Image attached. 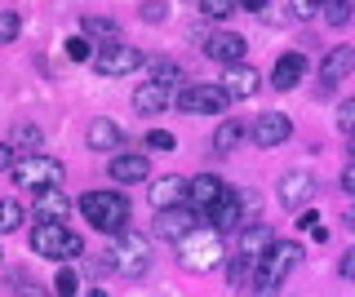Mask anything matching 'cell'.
<instances>
[{"label":"cell","mask_w":355,"mask_h":297,"mask_svg":"<svg viewBox=\"0 0 355 297\" xmlns=\"http://www.w3.org/2000/svg\"><path fill=\"white\" fill-rule=\"evenodd\" d=\"M347 151H351V164H355V134L347 138Z\"/></svg>","instance_id":"obj_44"},{"label":"cell","mask_w":355,"mask_h":297,"mask_svg":"<svg viewBox=\"0 0 355 297\" xmlns=\"http://www.w3.org/2000/svg\"><path fill=\"white\" fill-rule=\"evenodd\" d=\"M218 84H222V93H227L231 102H240V98H253V93L262 89V75L253 71L249 62H236V67L222 71V80H218Z\"/></svg>","instance_id":"obj_14"},{"label":"cell","mask_w":355,"mask_h":297,"mask_svg":"<svg viewBox=\"0 0 355 297\" xmlns=\"http://www.w3.org/2000/svg\"><path fill=\"white\" fill-rule=\"evenodd\" d=\"M187 182H191V178H178V173H164V178H155L151 182V204L155 208H160V213H164V208H182L187 204Z\"/></svg>","instance_id":"obj_17"},{"label":"cell","mask_w":355,"mask_h":297,"mask_svg":"<svg viewBox=\"0 0 355 297\" xmlns=\"http://www.w3.org/2000/svg\"><path fill=\"white\" fill-rule=\"evenodd\" d=\"M315 191H320V182H315V173H311V169H288L284 178H280V204H284V213H306V204L315 200Z\"/></svg>","instance_id":"obj_8"},{"label":"cell","mask_w":355,"mask_h":297,"mask_svg":"<svg viewBox=\"0 0 355 297\" xmlns=\"http://www.w3.org/2000/svg\"><path fill=\"white\" fill-rule=\"evenodd\" d=\"M67 217H71L67 191H40L36 195V222H67Z\"/></svg>","instance_id":"obj_21"},{"label":"cell","mask_w":355,"mask_h":297,"mask_svg":"<svg viewBox=\"0 0 355 297\" xmlns=\"http://www.w3.org/2000/svg\"><path fill=\"white\" fill-rule=\"evenodd\" d=\"M347 226H351V231H355V208H351V213H347Z\"/></svg>","instance_id":"obj_45"},{"label":"cell","mask_w":355,"mask_h":297,"mask_svg":"<svg viewBox=\"0 0 355 297\" xmlns=\"http://www.w3.org/2000/svg\"><path fill=\"white\" fill-rule=\"evenodd\" d=\"M200 222H196V213H191V208H164V213L160 217H155V235H160V240H173V244H182V240L187 235H191V231H196Z\"/></svg>","instance_id":"obj_15"},{"label":"cell","mask_w":355,"mask_h":297,"mask_svg":"<svg viewBox=\"0 0 355 297\" xmlns=\"http://www.w3.org/2000/svg\"><path fill=\"white\" fill-rule=\"evenodd\" d=\"M355 71V45H333L320 62V84H315V98H329L333 84H342L347 75Z\"/></svg>","instance_id":"obj_9"},{"label":"cell","mask_w":355,"mask_h":297,"mask_svg":"<svg viewBox=\"0 0 355 297\" xmlns=\"http://www.w3.org/2000/svg\"><path fill=\"white\" fill-rule=\"evenodd\" d=\"M169 102H173L169 89H164V84H155V80H147V84H138V89H133V111H138V116H160Z\"/></svg>","instance_id":"obj_19"},{"label":"cell","mask_w":355,"mask_h":297,"mask_svg":"<svg viewBox=\"0 0 355 297\" xmlns=\"http://www.w3.org/2000/svg\"><path fill=\"white\" fill-rule=\"evenodd\" d=\"M53 289H58V297H80V275H76V267H58Z\"/></svg>","instance_id":"obj_29"},{"label":"cell","mask_w":355,"mask_h":297,"mask_svg":"<svg viewBox=\"0 0 355 297\" xmlns=\"http://www.w3.org/2000/svg\"><path fill=\"white\" fill-rule=\"evenodd\" d=\"M244 138H249V125H244V120H222V125L214 129V151L218 156H231Z\"/></svg>","instance_id":"obj_23"},{"label":"cell","mask_w":355,"mask_h":297,"mask_svg":"<svg viewBox=\"0 0 355 297\" xmlns=\"http://www.w3.org/2000/svg\"><path fill=\"white\" fill-rule=\"evenodd\" d=\"M147 80L164 84V89H169V84H182V67H178V62H169V58H151V62H147Z\"/></svg>","instance_id":"obj_26"},{"label":"cell","mask_w":355,"mask_h":297,"mask_svg":"<svg viewBox=\"0 0 355 297\" xmlns=\"http://www.w3.org/2000/svg\"><path fill=\"white\" fill-rule=\"evenodd\" d=\"M297 262H302V244H297V240L271 244L258 262H253V289H258V293H275L284 284V275L293 271Z\"/></svg>","instance_id":"obj_4"},{"label":"cell","mask_w":355,"mask_h":297,"mask_svg":"<svg viewBox=\"0 0 355 297\" xmlns=\"http://www.w3.org/2000/svg\"><path fill=\"white\" fill-rule=\"evenodd\" d=\"M342 191L355 195V164H347V169H342Z\"/></svg>","instance_id":"obj_42"},{"label":"cell","mask_w":355,"mask_h":297,"mask_svg":"<svg viewBox=\"0 0 355 297\" xmlns=\"http://www.w3.org/2000/svg\"><path fill=\"white\" fill-rule=\"evenodd\" d=\"M236 0H200V14L209 18V23H227V18H236Z\"/></svg>","instance_id":"obj_28"},{"label":"cell","mask_w":355,"mask_h":297,"mask_svg":"<svg viewBox=\"0 0 355 297\" xmlns=\"http://www.w3.org/2000/svg\"><path fill=\"white\" fill-rule=\"evenodd\" d=\"M14 186L18 191H62V182H67V169L53 156H36V151H27V156H18L14 169Z\"/></svg>","instance_id":"obj_3"},{"label":"cell","mask_w":355,"mask_h":297,"mask_svg":"<svg viewBox=\"0 0 355 297\" xmlns=\"http://www.w3.org/2000/svg\"><path fill=\"white\" fill-rule=\"evenodd\" d=\"M351 0H324V9H320V18H324L329 27H347L351 23Z\"/></svg>","instance_id":"obj_27"},{"label":"cell","mask_w":355,"mask_h":297,"mask_svg":"<svg viewBox=\"0 0 355 297\" xmlns=\"http://www.w3.org/2000/svg\"><path fill=\"white\" fill-rule=\"evenodd\" d=\"M85 36L103 40V49H107V45H120V27L111 23V18H98V14H89V18H85Z\"/></svg>","instance_id":"obj_25"},{"label":"cell","mask_w":355,"mask_h":297,"mask_svg":"<svg viewBox=\"0 0 355 297\" xmlns=\"http://www.w3.org/2000/svg\"><path fill=\"white\" fill-rule=\"evenodd\" d=\"M236 5H244L249 14H258V9H266V0H236Z\"/></svg>","instance_id":"obj_43"},{"label":"cell","mask_w":355,"mask_h":297,"mask_svg":"<svg viewBox=\"0 0 355 297\" xmlns=\"http://www.w3.org/2000/svg\"><path fill=\"white\" fill-rule=\"evenodd\" d=\"M227 102L231 98L222 93V84H182L178 98H173V107L187 111V116H222Z\"/></svg>","instance_id":"obj_7"},{"label":"cell","mask_w":355,"mask_h":297,"mask_svg":"<svg viewBox=\"0 0 355 297\" xmlns=\"http://www.w3.org/2000/svg\"><path fill=\"white\" fill-rule=\"evenodd\" d=\"M85 142H89L94 151H116L120 142H125V134H120V125H116V120H89Z\"/></svg>","instance_id":"obj_22"},{"label":"cell","mask_w":355,"mask_h":297,"mask_svg":"<svg viewBox=\"0 0 355 297\" xmlns=\"http://www.w3.org/2000/svg\"><path fill=\"white\" fill-rule=\"evenodd\" d=\"M178 262H182L187 271H196V275H205V271H214L227 262V249H222V235L214 226H196L191 235L178 244Z\"/></svg>","instance_id":"obj_5"},{"label":"cell","mask_w":355,"mask_h":297,"mask_svg":"<svg viewBox=\"0 0 355 297\" xmlns=\"http://www.w3.org/2000/svg\"><path fill=\"white\" fill-rule=\"evenodd\" d=\"M302 75H306V58H302V53H284V58L275 62V71H271V84L280 93H288V89L302 84Z\"/></svg>","instance_id":"obj_20"},{"label":"cell","mask_w":355,"mask_h":297,"mask_svg":"<svg viewBox=\"0 0 355 297\" xmlns=\"http://www.w3.org/2000/svg\"><path fill=\"white\" fill-rule=\"evenodd\" d=\"M14 142H0V173H9V169H14Z\"/></svg>","instance_id":"obj_40"},{"label":"cell","mask_w":355,"mask_h":297,"mask_svg":"<svg viewBox=\"0 0 355 297\" xmlns=\"http://www.w3.org/2000/svg\"><path fill=\"white\" fill-rule=\"evenodd\" d=\"M67 58L71 62H94V45H89L85 36H71L67 40Z\"/></svg>","instance_id":"obj_32"},{"label":"cell","mask_w":355,"mask_h":297,"mask_svg":"<svg viewBox=\"0 0 355 297\" xmlns=\"http://www.w3.org/2000/svg\"><path fill=\"white\" fill-rule=\"evenodd\" d=\"M80 235H76L67 222H36L31 231V253L44 262H67V258H80Z\"/></svg>","instance_id":"obj_6"},{"label":"cell","mask_w":355,"mask_h":297,"mask_svg":"<svg viewBox=\"0 0 355 297\" xmlns=\"http://www.w3.org/2000/svg\"><path fill=\"white\" fill-rule=\"evenodd\" d=\"M275 240H271V226H262V222H253V226H244V240H240V249H244V258H253L258 262L266 249H271Z\"/></svg>","instance_id":"obj_24"},{"label":"cell","mask_w":355,"mask_h":297,"mask_svg":"<svg viewBox=\"0 0 355 297\" xmlns=\"http://www.w3.org/2000/svg\"><path fill=\"white\" fill-rule=\"evenodd\" d=\"M288 134H293V120L284 111H262L258 120H249V142L253 147H280Z\"/></svg>","instance_id":"obj_12"},{"label":"cell","mask_w":355,"mask_h":297,"mask_svg":"<svg viewBox=\"0 0 355 297\" xmlns=\"http://www.w3.org/2000/svg\"><path fill=\"white\" fill-rule=\"evenodd\" d=\"M164 14H169L164 0H147V5H142V18H147V23H164Z\"/></svg>","instance_id":"obj_36"},{"label":"cell","mask_w":355,"mask_h":297,"mask_svg":"<svg viewBox=\"0 0 355 297\" xmlns=\"http://www.w3.org/2000/svg\"><path fill=\"white\" fill-rule=\"evenodd\" d=\"M14 284H18V297H44V289H40V284H27L18 271H14Z\"/></svg>","instance_id":"obj_39"},{"label":"cell","mask_w":355,"mask_h":297,"mask_svg":"<svg viewBox=\"0 0 355 297\" xmlns=\"http://www.w3.org/2000/svg\"><path fill=\"white\" fill-rule=\"evenodd\" d=\"M138 67H142V49H133V45H107L103 53H94L98 75H133Z\"/></svg>","instance_id":"obj_11"},{"label":"cell","mask_w":355,"mask_h":297,"mask_svg":"<svg viewBox=\"0 0 355 297\" xmlns=\"http://www.w3.org/2000/svg\"><path fill=\"white\" fill-rule=\"evenodd\" d=\"M338 129H342V134H355V98H347V102H342L338 107Z\"/></svg>","instance_id":"obj_34"},{"label":"cell","mask_w":355,"mask_h":297,"mask_svg":"<svg viewBox=\"0 0 355 297\" xmlns=\"http://www.w3.org/2000/svg\"><path fill=\"white\" fill-rule=\"evenodd\" d=\"M80 213H85V222L94 231H103V235H116V231L129 226V200L120 191H85Z\"/></svg>","instance_id":"obj_2"},{"label":"cell","mask_w":355,"mask_h":297,"mask_svg":"<svg viewBox=\"0 0 355 297\" xmlns=\"http://www.w3.org/2000/svg\"><path fill=\"white\" fill-rule=\"evenodd\" d=\"M253 204V195H244V191H231L227 186V195L209 208V226L218 231V235H227V231H240L244 226V208Z\"/></svg>","instance_id":"obj_10"},{"label":"cell","mask_w":355,"mask_h":297,"mask_svg":"<svg viewBox=\"0 0 355 297\" xmlns=\"http://www.w3.org/2000/svg\"><path fill=\"white\" fill-rule=\"evenodd\" d=\"M320 9H324V0H293L297 18H320Z\"/></svg>","instance_id":"obj_37"},{"label":"cell","mask_w":355,"mask_h":297,"mask_svg":"<svg viewBox=\"0 0 355 297\" xmlns=\"http://www.w3.org/2000/svg\"><path fill=\"white\" fill-rule=\"evenodd\" d=\"M244 36H236V31H209L205 36V58L222 62V67H236V62H244Z\"/></svg>","instance_id":"obj_13"},{"label":"cell","mask_w":355,"mask_h":297,"mask_svg":"<svg viewBox=\"0 0 355 297\" xmlns=\"http://www.w3.org/2000/svg\"><path fill=\"white\" fill-rule=\"evenodd\" d=\"M147 147H151V151H173V147H178V138H173V134H164V129H151V134H147Z\"/></svg>","instance_id":"obj_35"},{"label":"cell","mask_w":355,"mask_h":297,"mask_svg":"<svg viewBox=\"0 0 355 297\" xmlns=\"http://www.w3.org/2000/svg\"><path fill=\"white\" fill-rule=\"evenodd\" d=\"M22 226V204L18 200H0V235H9V231Z\"/></svg>","instance_id":"obj_30"},{"label":"cell","mask_w":355,"mask_h":297,"mask_svg":"<svg viewBox=\"0 0 355 297\" xmlns=\"http://www.w3.org/2000/svg\"><path fill=\"white\" fill-rule=\"evenodd\" d=\"M111 178L116 182H142L151 173V160L142 156V151H120V156H111Z\"/></svg>","instance_id":"obj_18"},{"label":"cell","mask_w":355,"mask_h":297,"mask_svg":"<svg viewBox=\"0 0 355 297\" xmlns=\"http://www.w3.org/2000/svg\"><path fill=\"white\" fill-rule=\"evenodd\" d=\"M14 142H18V147H31V151H36L40 142H44V134H40L36 125H18V129H14Z\"/></svg>","instance_id":"obj_33"},{"label":"cell","mask_w":355,"mask_h":297,"mask_svg":"<svg viewBox=\"0 0 355 297\" xmlns=\"http://www.w3.org/2000/svg\"><path fill=\"white\" fill-rule=\"evenodd\" d=\"M302 226H306V231H311V235H315V240H320V244H324V240H329V231H324V226H320V217H315V213H302Z\"/></svg>","instance_id":"obj_38"},{"label":"cell","mask_w":355,"mask_h":297,"mask_svg":"<svg viewBox=\"0 0 355 297\" xmlns=\"http://www.w3.org/2000/svg\"><path fill=\"white\" fill-rule=\"evenodd\" d=\"M18 31H22L18 14H14V9H0V45H9V40H18Z\"/></svg>","instance_id":"obj_31"},{"label":"cell","mask_w":355,"mask_h":297,"mask_svg":"<svg viewBox=\"0 0 355 297\" xmlns=\"http://www.w3.org/2000/svg\"><path fill=\"white\" fill-rule=\"evenodd\" d=\"M342 280H355V249H347V253H342Z\"/></svg>","instance_id":"obj_41"},{"label":"cell","mask_w":355,"mask_h":297,"mask_svg":"<svg viewBox=\"0 0 355 297\" xmlns=\"http://www.w3.org/2000/svg\"><path fill=\"white\" fill-rule=\"evenodd\" d=\"M222 195H227V182L218 178V173H196L191 182H187V204H196V208H214Z\"/></svg>","instance_id":"obj_16"},{"label":"cell","mask_w":355,"mask_h":297,"mask_svg":"<svg viewBox=\"0 0 355 297\" xmlns=\"http://www.w3.org/2000/svg\"><path fill=\"white\" fill-rule=\"evenodd\" d=\"M111 271L125 280H142L151 271V240L142 231H116L111 235Z\"/></svg>","instance_id":"obj_1"}]
</instances>
